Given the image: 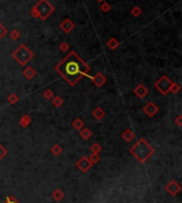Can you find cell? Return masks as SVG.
Here are the masks:
<instances>
[{
	"label": "cell",
	"mask_w": 182,
	"mask_h": 203,
	"mask_svg": "<svg viewBox=\"0 0 182 203\" xmlns=\"http://www.w3.org/2000/svg\"><path fill=\"white\" fill-rule=\"evenodd\" d=\"M7 100H9L10 103H16L18 101V97L15 94H11L9 96V98H7Z\"/></svg>",
	"instance_id": "cell-23"
},
{
	"label": "cell",
	"mask_w": 182,
	"mask_h": 203,
	"mask_svg": "<svg viewBox=\"0 0 182 203\" xmlns=\"http://www.w3.org/2000/svg\"><path fill=\"white\" fill-rule=\"evenodd\" d=\"M56 70L71 86H74L82 77L87 76L90 66L75 51H71L57 65Z\"/></svg>",
	"instance_id": "cell-1"
},
{
	"label": "cell",
	"mask_w": 182,
	"mask_h": 203,
	"mask_svg": "<svg viewBox=\"0 0 182 203\" xmlns=\"http://www.w3.org/2000/svg\"><path fill=\"white\" fill-rule=\"evenodd\" d=\"M62 197H63V194H61V192H60V191H56V192H53V198H56V199L60 200Z\"/></svg>",
	"instance_id": "cell-32"
},
{
	"label": "cell",
	"mask_w": 182,
	"mask_h": 203,
	"mask_svg": "<svg viewBox=\"0 0 182 203\" xmlns=\"http://www.w3.org/2000/svg\"><path fill=\"white\" fill-rule=\"evenodd\" d=\"M100 10L103 13H108L111 10V6L108 3V2H102V3L100 4Z\"/></svg>",
	"instance_id": "cell-19"
},
{
	"label": "cell",
	"mask_w": 182,
	"mask_h": 203,
	"mask_svg": "<svg viewBox=\"0 0 182 203\" xmlns=\"http://www.w3.org/2000/svg\"><path fill=\"white\" fill-rule=\"evenodd\" d=\"M83 121L82 120H80L79 118H76V120H75L74 122H72V125H74V128L75 129H77V130H80V129H82L83 128Z\"/></svg>",
	"instance_id": "cell-18"
},
{
	"label": "cell",
	"mask_w": 182,
	"mask_h": 203,
	"mask_svg": "<svg viewBox=\"0 0 182 203\" xmlns=\"http://www.w3.org/2000/svg\"><path fill=\"white\" fill-rule=\"evenodd\" d=\"M121 136H123V138L125 140H127V142H130V140L132 139V138L134 137V134H133V132H132L130 129H127L125 132L121 134Z\"/></svg>",
	"instance_id": "cell-12"
},
{
	"label": "cell",
	"mask_w": 182,
	"mask_h": 203,
	"mask_svg": "<svg viewBox=\"0 0 182 203\" xmlns=\"http://www.w3.org/2000/svg\"><path fill=\"white\" fill-rule=\"evenodd\" d=\"M171 85H173V83H171L170 80L166 76H162L160 80H159L158 82H155V88L159 89L162 95L167 94V92H170Z\"/></svg>",
	"instance_id": "cell-5"
},
{
	"label": "cell",
	"mask_w": 182,
	"mask_h": 203,
	"mask_svg": "<svg viewBox=\"0 0 182 203\" xmlns=\"http://www.w3.org/2000/svg\"><path fill=\"white\" fill-rule=\"evenodd\" d=\"M7 33V30L6 29V27H3V25L0 24V38H2Z\"/></svg>",
	"instance_id": "cell-25"
},
{
	"label": "cell",
	"mask_w": 182,
	"mask_h": 203,
	"mask_svg": "<svg viewBox=\"0 0 182 203\" xmlns=\"http://www.w3.org/2000/svg\"><path fill=\"white\" fill-rule=\"evenodd\" d=\"M108 47L110 48V49H115V48H117L118 47V45H119V43H118V40H116V38H114V37H112L110 38V40H108Z\"/></svg>",
	"instance_id": "cell-14"
},
{
	"label": "cell",
	"mask_w": 182,
	"mask_h": 203,
	"mask_svg": "<svg viewBox=\"0 0 182 203\" xmlns=\"http://www.w3.org/2000/svg\"><path fill=\"white\" fill-rule=\"evenodd\" d=\"M52 103L54 106H61L62 104H63V100H62L60 97H56V98L53 99V101H52Z\"/></svg>",
	"instance_id": "cell-21"
},
{
	"label": "cell",
	"mask_w": 182,
	"mask_h": 203,
	"mask_svg": "<svg viewBox=\"0 0 182 203\" xmlns=\"http://www.w3.org/2000/svg\"><path fill=\"white\" fill-rule=\"evenodd\" d=\"M30 121H31V117L29 116V115H24L22 119H20L19 123H20V125H22V127L26 128L30 123Z\"/></svg>",
	"instance_id": "cell-16"
},
{
	"label": "cell",
	"mask_w": 182,
	"mask_h": 203,
	"mask_svg": "<svg viewBox=\"0 0 182 203\" xmlns=\"http://www.w3.org/2000/svg\"><path fill=\"white\" fill-rule=\"evenodd\" d=\"M90 161H91V163H92V164H94L97 161H99V156H98L96 153H93V155L90 158Z\"/></svg>",
	"instance_id": "cell-26"
},
{
	"label": "cell",
	"mask_w": 182,
	"mask_h": 203,
	"mask_svg": "<svg viewBox=\"0 0 182 203\" xmlns=\"http://www.w3.org/2000/svg\"><path fill=\"white\" fill-rule=\"evenodd\" d=\"M51 151H52L53 154H56V155H59V154L61 153L62 149H61V147H60L59 145H54L53 147H52V149H51Z\"/></svg>",
	"instance_id": "cell-24"
},
{
	"label": "cell",
	"mask_w": 182,
	"mask_h": 203,
	"mask_svg": "<svg viewBox=\"0 0 182 203\" xmlns=\"http://www.w3.org/2000/svg\"><path fill=\"white\" fill-rule=\"evenodd\" d=\"M67 49H68V44L67 43H62L61 45H60V50L61 51H66Z\"/></svg>",
	"instance_id": "cell-30"
},
{
	"label": "cell",
	"mask_w": 182,
	"mask_h": 203,
	"mask_svg": "<svg viewBox=\"0 0 182 203\" xmlns=\"http://www.w3.org/2000/svg\"><path fill=\"white\" fill-rule=\"evenodd\" d=\"M93 116H94L96 119H101L103 116H105V112L102 111V109L101 107H97V109L94 110V112H93Z\"/></svg>",
	"instance_id": "cell-15"
},
{
	"label": "cell",
	"mask_w": 182,
	"mask_h": 203,
	"mask_svg": "<svg viewBox=\"0 0 182 203\" xmlns=\"http://www.w3.org/2000/svg\"><path fill=\"white\" fill-rule=\"evenodd\" d=\"M36 74L35 73V70L33 69L32 67H27L24 70V76L26 77L27 79H29V80H31V79H33V77H34Z\"/></svg>",
	"instance_id": "cell-11"
},
{
	"label": "cell",
	"mask_w": 182,
	"mask_h": 203,
	"mask_svg": "<svg viewBox=\"0 0 182 203\" xmlns=\"http://www.w3.org/2000/svg\"><path fill=\"white\" fill-rule=\"evenodd\" d=\"M6 154H7V150H6V149H4L3 147H2L1 145H0V158H3V156L6 155Z\"/></svg>",
	"instance_id": "cell-31"
},
{
	"label": "cell",
	"mask_w": 182,
	"mask_h": 203,
	"mask_svg": "<svg viewBox=\"0 0 182 203\" xmlns=\"http://www.w3.org/2000/svg\"><path fill=\"white\" fill-rule=\"evenodd\" d=\"M60 28H61V29L63 30L64 32L69 33L75 28V24L69 18H66V19H64L63 21L61 22V25H60Z\"/></svg>",
	"instance_id": "cell-6"
},
{
	"label": "cell",
	"mask_w": 182,
	"mask_h": 203,
	"mask_svg": "<svg viewBox=\"0 0 182 203\" xmlns=\"http://www.w3.org/2000/svg\"><path fill=\"white\" fill-rule=\"evenodd\" d=\"M12 56L20 64V65H25L27 62H29L31 59L33 58V53L29 48L26 47V45L22 44V45L12 53Z\"/></svg>",
	"instance_id": "cell-4"
},
{
	"label": "cell",
	"mask_w": 182,
	"mask_h": 203,
	"mask_svg": "<svg viewBox=\"0 0 182 203\" xmlns=\"http://www.w3.org/2000/svg\"><path fill=\"white\" fill-rule=\"evenodd\" d=\"M92 80H93V82H94V84H95L96 86L101 87V86L103 85V84L106 83V77L103 76L102 73H98L95 77H92Z\"/></svg>",
	"instance_id": "cell-10"
},
{
	"label": "cell",
	"mask_w": 182,
	"mask_h": 203,
	"mask_svg": "<svg viewBox=\"0 0 182 203\" xmlns=\"http://www.w3.org/2000/svg\"><path fill=\"white\" fill-rule=\"evenodd\" d=\"M159 111V109H158V106H155V104L153 103L152 101H150L149 103H148L146 106L144 107V112H145V114H147L149 117H152L153 115L155 114V113H158Z\"/></svg>",
	"instance_id": "cell-7"
},
{
	"label": "cell",
	"mask_w": 182,
	"mask_h": 203,
	"mask_svg": "<svg viewBox=\"0 0 182 203\" xmlns=\"http://www.w3.org/2000/svg\"><path fill=\"white\" fill-rule=\"evenodd\" d=\"M130 152L133 154L140 162L144 163L153 153V149L151 148V146L149 144L146 143V140L141 138L140 140H137L133 147L130 149Z\"/></svg>",
	"instance_id": "cell-2"
},
{
	"label": "cell",
	"mask_w": 182,
	"mask_h": 203,
	"mask_svg": "<svg viewBox=\"0 0 182 203\" xmlns=\"http://www.w3.org/2000/svg\"><path fill=\"white\" fill-rule=\"evenodd\" d=\"M180 119H181V116H179L178 118H177V120H176V122H177V123H178V125H179V127H180V125H181V122H180Z\"/></svg>",
	"instance_id": "cell-34"
},
{
	"label": "cell",
	"mask_w": 182,
	"mask_h": 203,
	"mask_svg": "<svg viewBox=\"0 0 182 203\" xmlns=\"http://www.w3.org/2000/svg\"><path fill=\"white\" fill-rule=\"evenodd\" d=\"M80 134H81L83 139H88V138L92 136V132H91L88 129H85L84 128V129H82V131L80 132Z\"/></svg>",
	"instance_id": "cell-17"
},
{
	"label": "cell",
	"mask_w": 182,
	"mask_h": 203,
	"mask_svg": "<svg viewBox=\"0 0 182 203\" xmlns=\"http://www.w3.org/2000/svg\"><path fill=\"white\" fill-rule=\"evenodd\" d=\"M166 189H167V191H170L171 195H175L176 192L180 189V187H179L178 185L175 183V182H171V183L167 186V188H166Z\"/></svg>",
	"instance_id": "cell-13"
},
{
	"label": "cell",
	"mask_w": 182,
	"mask_h": 203,
	"mask_svg": "<svg viewBox=\"0 0 182 203\" xmlns=\"http://www.w3.org/2000/svg\"><path fill=\"white\" fill-rule=\"evenodd\" d=\"M53 12H54V7L49 3L48 0H40L33 7V9L31 10V15L34 18H41L42 20H45Z\"/></svg>",
	"instance_id": "cell-3"
},
{
	"label": "cell",
	"mask_w": 182,
	"mask_h": 203,
	"mask_svg": "<svg viewBox=\"0 0 182 203\" xmlns=\"http://www.w3.org/2000/svg\"><path fill=\"white\" fill-rule=\"evenodd\" d=\"M52 96H53V92H51L50 89H47V91H45V92H44V97H45L46 99H50Z\"/></svg>",
	"instance_id": "cell-27"
},
{
	"label": "cell",
	"mask_w": 182,
	"mask_h": 203,
	"mask_svg": "<svg viewBox=\"0 0 182 203\" xmlns=\"http://www.w3.org/2000/svg\"><path fill=\"white\" fill-rule=\"evenodd\" d=\"M131 14L133 15L134 17H139L140 15L142 14V10L140 9V7H137V6H135L133 9L131 10Z\"/></svg>",
	"instance_id": "cell-20"
},
{
	"label": "cell",
	"mask_w": 182,
	"mask_h": 203,
	"mask_svg": "<svg viewBox=\"0 0 182 203\" xmlns=\"http://www.w3.org/2000/svg\"><path fill=\"white\" fill-rule=\"evenodd\" d=\"M77 166L79 167L80 169H81L82 171H86L88 168H90L91 166H92V163H91V161H90V158H82L81 160H80L79 162L77 163Z\"/></svg>",
	"instance_id": "cell-8"
},
{
	"label": "cell",
	"mask_w": 182,
	"mask_h": 203,
	"mask_svg": "<svg viewBox=\"0 0 182 203\" xmlns=\"http://www.w3.org/2000/svg\"><path fill=\"white\" fill-rule=\"evenodd\" d=\"M7 203H17V202H15L14 200L11 199V198H7Z\"/></svg>",
	"instance_id": "cell-33"
},
{
	"label": "cell",
	"mask_w": 182,
	"mask_h": 203,
	"mask_svg": "<svg viewBox=\"0 0 182 203\" xmlns=\"http://www.w3.org/2000/svg\"><path fill=\"white\" fill-rule=\"evenodd\" d=\"M20 36L19 32H18L17 30H13L11 33H10V37L12 38V40H18Z\"/></svg>",
	"instance_id": "cell-22"
},
{
	"label": "cell",
	"mask_w": 182,
	"mask_h": 203,
	"mask_svg": "<svg viewBox=\"0 0 182 203\" xmlns=\"http://www.w3.org/2000/svg\"><path fill=\"white\" fill-rule=\"evenodd\" d=\"M179 89H180V86H179V84H173V85H171V87H170V91H171L174 92V94H176L177 92L179 91Z\"/></svg>",
	"instance_id": "cell-28"
},
{
	"label": "cell",
	"mask_w": 182,
	"mask_h": 203,
	"mask_svg": "<svg viewBox=\"0 0 182 203\" xmlns=\"http://www.w3.org/2000/svg\"><path fill=\"white\" fill-rule=\"evenodd\" d=\"M147 92H148V89L144 86V84H140V85H137L134 88V94L136 95V97H139L141 99H143L146 96Z\"/></svg>",
	"instance_id": "cell-9"
},
{
	"label": "cell",
	"mask_w": 182,
	"mask_h": 203,
	"mask_svg": "<svg viewBox=\"0 0 182 203\" xmlns=\"http://www.w3.org/2000/svg\"><path fill=\"white\" fill-rule=\"evenodd\" d=\"M97 1H98V2H102L103 0H97Z\"/></svg>",
	"instance_id": "cell-35"
},
{
	"label": "cell",
	"mask_w": 182,
	"mask_h": 203,
	"mask_svg": "<svg viewBox=\"0 0 182 203\" xmlns=\"http://www.w3.org/2000/svg\"><path fill=\"white\" fill-rule=\"evenodd\" d=\"M101 150V148H100V146L99 145H97V144H95L94 146L92 147V151H93V153H99V151Z\"/></svg>",
	"instance_id": "cell-29"
}]
</instances>
